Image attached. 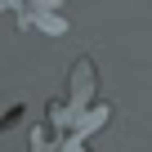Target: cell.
Masks as SVG:
<instances>
[{"label":"cell","mask_w":152,"mask_h":152,"mask_svg":"<svg viewBox=\"0 0 152 152\" xmlns=\"http://www.w3.org/2000/svg\"><path fill=\"white\" fill-rule=\"evenodd\" d=\"M107 116H112V112H107V107H99V112H90V116H85V121H81V130H76V139H85V134H90V130H99V125H103V121H107Z\"/></svg>","instance_id":"obj_1"}]
</instances>
